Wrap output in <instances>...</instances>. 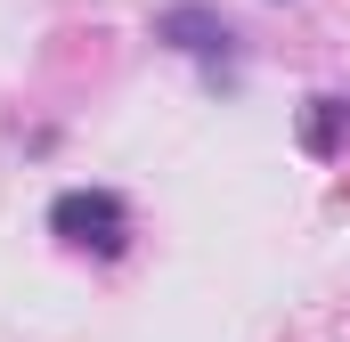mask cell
I'll return each mask as SVG.
<instances>
[{
	"instance_id": "cell-1",
	"label": "cell",
	"mask_w": 350,
	"mask_h": 342,
	"mask_svg": "<svg viewBox=\"0 0 350 342\" xmlns=\"http://www.w3.org/2000/svg\"><path fill=\"white\" fill-rule=\"evenodd\" d=\"M49 237H57L66 253L114 261L122 245H131V204H122L114 187H66V196L49 204Z\"/></svg>"
},
{
	"instance_id": "cell-2",
	"label": "cell",
	"mask_w": 350,
	"mask_h": 342,
	"mask_svg": "<svg viewBox=\"0 0 350 342\" xmlns=\"http://www.w3.org/2000/svg\"><path fill=\"white\" fill-rule=\"evenodd\" d=\"M155 41L179 49V57H196L212 82L237 74V25H228L220 8H196V0H187V8H163V16H155Z\"/></svg>"
},
{
	"instance_id": "cell-3",
	"label": "cell",
	"mask_w": 350,
	"mask_h": 342,
	"mask_svg": "<svg viewBox=\"0 0 350 342\" xmlns=\"http://www.w3.org/2000/svg\"><path fill=\"white\" fill-rule=\"evenodd\" d=\"M350 131V98H310V122H301V139L318 147V155H334Z\"/></svg>"
}]
</instances>
